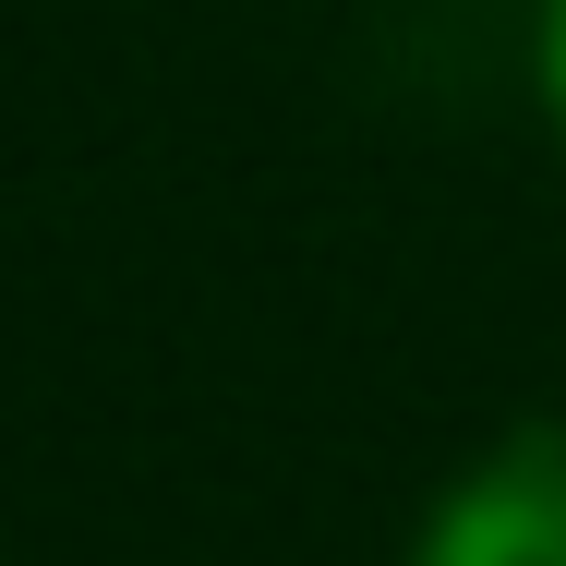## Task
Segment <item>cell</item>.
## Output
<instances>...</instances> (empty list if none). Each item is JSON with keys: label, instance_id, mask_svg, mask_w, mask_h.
<instances>
[{"label": "cell", "instance_id": "cell-2", "mask_svg": "<svg viewBox=\"0 0 566 566\" xmlns=\"http://www.w3.org/2000/svg\"><path fill=\"white\" fill-rule=\"evenodd\" d=\"M543 97H555V120H566V0H555V36H543Z\"/></svg>", "mask_w": 566, "mask_h": 566}, {"label": "cell", "instance_id": "cell-1", "mask_svg": "<svg viewBox=\"0 0 566 566\" xmlns=\"http://www.w3.org/2000/svg\"><path fill=\"white\" fill-rule=\"evenodd\" d=\"M410 566H566V434H506L494 458H470Z\"/></svg>", "mask_w": 566, "mask_h": 566}]
</instances>
